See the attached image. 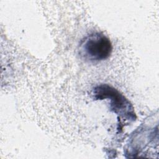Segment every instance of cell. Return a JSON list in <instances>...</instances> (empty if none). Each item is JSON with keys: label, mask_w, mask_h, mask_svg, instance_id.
Masks as SVG:
<instances>
[{"label": "cell", "mask_w": 159, "mask_h": 159, "mask_svg": "<svg viewBox=\"0 0 159 159\" xmlns=\"http://www.w3.org/2000/svg\"><path fill=\"white\" fill-rule=\"evenodd\" d=\"M112 51L110 39L99 32H94L85 37L80 42L78 52L86 61L96 62L109 57Z\"/></svg>", "instance_id": "obj_1"}]
</instances>
